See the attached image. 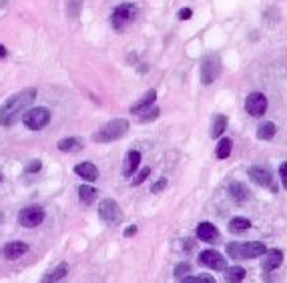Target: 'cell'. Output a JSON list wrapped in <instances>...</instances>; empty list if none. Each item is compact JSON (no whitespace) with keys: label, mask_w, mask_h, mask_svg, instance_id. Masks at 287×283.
I'll list each match as a JSON object with an SVG mask.
<instances>
[{"label":"cell","mask_w":287,"mask_h":283,"mask_svg":"<svg viewBox=\"0 0 287 283\" xmlns=\"http://www.w3.org/2000/svg\"><path fill=\"white\" fill-rule=\"evenodd\" d=\"M197 283H217L209 273H201L199 277H197Z\"/></svg>","instance_id":"34"},{"label":"cell","mask_w":287,"mask_h":283,"mask_svg":"<svg viewBox=\"0 0 287 283\" xmlns=\"http://www.w3.org/2000/svg\"><path fill=\"white\" fill-rule=\"evenodd\" d=\"M140 165V153L138 151H128L126 153V161H124V169H122V175L124 177H130Z\"/></svg>","instance_id":"17"},{"label":"cell","mask_w":287,"mask_h":283,"mask_svg":"<svg viewBox=\"0 0 287 283\" xmlns=\"http://www.w3.org/2000/svg\"><path fill=\"white\" fill-rule=\"evenodd\" d=\"M197 237H199L201 241H205V243H215V241L219 239V231H217V227L211 225V223H201V225L197 227Z\"/></svg>","instance_id":"13"},{"label":"cell","mask_w":287,"mask_h":283,"mask_svg":"<svg viewBox=\"0 0 287 283\" xmlns=\"http://www.w3.org/2000/svg\"><path fill=\"white\" fill-rule=\"evenodd\" d=\"M78 197L82 203H90L96 197V189L90 185H78Z\"/></svg>","instance_id":"26"},{"label":"cell","mask_w":287,"mask_h":283,"mask_svg":"<svg viewBox=\"0 0 287 283\" xmlns=\"http://www.w3.org/2000/svg\"><path fill=\"white\" fill-rule=\"evenodd\" d=\"M74 173L78 177H82L84 181H96L98 179V169L92 163H78L74 167Z\"/></svg>","instance_id":"15"},{"label":"cell","mask_w":287,"mask_h":283,"mask_svg":"<svg viewBox=\"0 0 287 283\" xmlns=\"http://www.w3.org/2000/svg\"><path fill=\"white\" fill-rule=\"evenodd\" d=\"M155 100H157V90H149L145 96H142L140 100H136L132 106H130V112L132 114H138V112H142L145 108H149V106H153L155 104Z\"/></svg>","instance_id":"16"},{"label":"cell","mask_w":287,"mask_h":283,"mask_svg":"<svg viewBox=\"0 0 287 283\" xmlns=\"http://www.w3.org/2000/svg\"><path fill=\"white\" fill-rule=\"evenodd\" d=\"M66 273H68V265H66V263H60V265H56L54 269H50V271L42 277L40 283H56V281H60Z\"/></svg>","instance_id":"20"},{"label":"cell","mask_w":287,"mask_h":283,"mask_svg":"<svg viewBox=\"0 0 287 283\" xmlns=\"http://www.w3.org/2000/svg\"><path fill=\"white\" fill-rule=\"evenodd\" d=\"M249 227H251V221H249V219H245V217H233V219L229 221V231H233V233L247 231Z\"/></svg>","instance_id":"24"},{"label":"cell","mask_w":287,"mask_h":283,"mask_svg":"<svg viewBox=\"0 0 287 283\" xmlns=\"http://www.w3.org/2000/svg\"><path fill=\"white\" fill-rule=\"evenodd\" d=\"M181 283H197V277H185V279H181Z\"/></svg>","instance_id":"37"},{"label":"cell","mask_w":287,"mask_h":283,"mask_svg":"<svg viewBox=\"0 0 287 283\" xmlns=\"http://www.w3.org/2000/svg\"><path fill=\"white\" fill-rule=\"evenodd\" d=\"M26 251H28V245L22 243V241H12V243H6V245L2 247V255H4L6 259H18V257H22Z\"/></svg>","instance_id":"12"},{"label":"cell","mask_w":287,"mask_h":283,"mask_svg":"<svg viewBox=\"0 0 287 283\" xmlns=\"http://www.w3.org/2000/svg\"><path fill=\"white\" fill-rule=\"evenodd\" d=\"M193 16V10L191 8H181V12H179V20H189Z\"/></svg>","instance_id":"35"},{"label":"cell","mask_w":287,"mask_h":283,"mask_svg":"<svg viewBox=\"0 0 287 283\" xmlns=\"http://www.w3.org/2000/svg\"><path fill=\"white\" fill-rule=\"evenodd\" d=\"M249 179H251L253 183L261 185V187H273V177H271V173H269L267 169H263V167H251V169H249Z\"/></svg>","instance_id":"11"},{"label":"cell","mask_w":287,"mask_h":283,"mask_svg":"<svg viewBox=\"0 0 287 283\" xmlns=\"http://www.w3.org/2000/svg\"><path fill=\"white\" fill-rule=\"evenodd\" d=\"M40 167H42L40 161H32V163L26 165V171H28V173H36V171H40Z\"/></svg>","instance_id":"33"},{"label":"cell","mask_w":287,"mask_h":283,"mask_svg":"<svg viewBox=\"0 0 287 283\" xmlns=\"http://www.w3.org/2000/svg\"><path fill=\"white\" fill-rule=\"evenodd\" d=\"M245 110H247L251 116H261V114L267 110V98H265V94H261V92H251V94L245 98Z\"/></svg>","instance_id":"10"},{"label":"cell","mask_w":287,"mask_h":283,"mask_svg":"<svg viewBox=\"0 0 287 283\" xmlns=\"http://www.w3.org/2000/svg\"><path fill=\"white\" fill-rule=\"evenodd\" d=\"M22 120H24V126H26V128H30V130H40V128H44V126L50 122V112H48V108L34 106V108H28V110L22 114Z\"/></svg>","instance_id":"5"},{"label":"cell","mask_w":287,"mask_h":283,"mask_svg":"<svg viewBox=\"0 0 287 283\" xmlns=\"http://www.w3.org/2000/svg\"><path fill=\"white\" fill-rule=\"evenodd\" d=\"M80 6H82V0H70L68 2V14L72 18H76L80 14Z\"/></svg>","instance_id":"29"},{"label":"cell","mask_w":287,"mask_h":283,"mask_svg":"<svg viewBox=\"0 0 287 283\" xmlns=\"http://www.w3.org/2000/svg\"><path fill=\"white\" fill-rule=\"evenodd\" d=\"M149 175H151V169H149V167H142V169L132 177V187H138L140 183H145Z\"/></svg>","instance_id":"28"},{"label":"cell","mask_w":287,"mask_h":283,"mask_svg":"<svg viewBox=\"0 0 287 283\" xmlns=\"http://www.w3.org/2000/svg\"><path fill=\"white\" fill-rule=\"evenodd\" d=\"M136 14H138L136 4H132V2L118 4V6L112 10V14H110V24H112V28H114L116 32H120V30H124L126 26H130V24L134 22Z\"/></svg>","instance_id":"3"},{"label":"cell","mask_w":287,"mask_h":283,"mask_svg":"<svg viewBox=\"0 0 287 283\" xmlns=\"http://www.w3.org/2000/svg\"><path fill=\"white\" fill-rule=\"evenodd\" d=\"M189 271H191V265H189V263H179L177 269H175V277H177V279H185V275H189Z\"/></svg>","instance_id":"30"},{"label":"cell","mask_w":287,"mask_h":283,"mask_svg":"<svg viewBox=\"0 0 287 283\" xmlns=\"http://www.w3.org/2000/svg\"><path fill=\"white\" fill-rule=\"evenodd\" d=\"M134 233H136V225H130V227L124 229V235H126V237H132Z\"/></svg>","instance_id":"36"},{"label":"cell","mask_w":287,"mask_h":283,"mask_svg":"<svg viewBox=\"0 0 287 283\" xmlns=\"http://www.w3.org/2000/svg\"><path fill=\"white\" fill-rule=\"evenodd\" d=\"M98 217L108 225H118L122 221V211L112 199H102L98 203Z\"/></svg>","instance_id":"6"},{"label":"cell","mask_w":287,"mask_h":283,"mask_svg":"<svg viewBox=\"0 0 287 283\" xmlns=\"http://www.w3.org/2000/svg\"><path fill=\"white\" fill-rule=\"evenodd\" d=\"M165 187H167V179H159V181L151 187V193H161Z\"/></svg>","instance_id":"31"},{"label":"cell","mask_w":287,"mask_h":283,"mask_svg":"<svg viewBox=\"0 0 287 283\" xmlns=\"http://www.w3.org/2000/svg\"><path fill=\"white\" fill-rule=\"evenodd\" d=\"M279 175H281V183H283V187H287V161L279 167Z\"/></svg>","instance_id":"32"},{"label":"cell","mask_w":287,"mask_h":283,"mask_svg":"<svg viewBox=\"0 0 287 283\" xmlns=\"http://www.w3.org/2000/svg\"><path fill=\"white\" fill-rule=\"evenodd\" d=\"M229 195H231V199L233 201H237V203H245L247 199H249V189L243 185V183H231L229 185Z\"/></svg>","instance_id":"19"},{"label":"cell","mask_w":287,"mask_h":283,"mask_svg":"<svg viewBox=\"0 0 287 283\" xmlns=\"http://www.w3.org/2000/svg\"><path fill=\"white\" fill-rule=\"evenodd\" d=\"M44 221V209L40 205H30V207H24L20 213H18V223L22 227H38L40 223Z\"/></svg>","instance_id":"8"},{"label":"cell","mask_w":287,"mask_h":283,"mask_svg":"<svg viewBox=\"0 0 287 283\" xmlns=\"http://www.w3.org/2000/svg\"><path fill=\"white\" fill-rule=\"evenodd\" d=\"M6 54H8V50H6L2 44H0V58H6Z\"/></svg>","instance_id":"38"},{"label":"cell","mask_w":287,"mask_h":283,"mask_svg":"<svg viewBox=\"0 0 287 283\" xmlns=\"http://www.w3.org/2000/svg\"><path fill=\"white\" fill-rule=\"evenodd\" d=\"M275 124L273 122H263L259 128H257V138H261V140H269V138H273V134H275Z\"/></svg>","instance_id":"25"},{"label":"cell","mask_w":287,"mask_h":283,"mask_svg":"<svg viewBox=\"0 0 287 283\" xmlns=\"http://www.w3.org/2000/svg\"><path fill=\"white\" fill-rule=\"evenodd\" d=\"M56 147H58L60 151H64V153H76V151L82 149V140H80L78 136H66V138L58 140Z\"/></svg>","instance_id":"18"},{"label":"cell","mask_w":287,"mask_h":283,"mask_svg":"<svg viewBox=\"0 0 287 283\" xmlns=\"http://www.w3.org/2000/svg\"><path fill=\"white\" fill-rule=\"evenodd\" d=\"M138 116H140V122H151V120H155L159 116V106L153 104V106L145 108L142 112H138Z\"/></svg>","instance_id":"27"},{"label":"cell","mask_w":287,"mask_h":283,"mask_svg":"<svg viewBox=\"0 0 287 283\" xmlns=\"http://www.w3.org/2000/svg\"><path fill=\"white\" fill-rule=\"evenodd\" d=\"M231 149H233V143H231V138H225L221 136L219 138V143H217V149H215V155L217 159H227L231 155Z\"/></svg>","instance_id":"23"},{"label":"cell","mask_w":287,"mask_h":283,"mask_svg":"<svg viewBox=\"0 0 287 283\" xmlns=\"http://www.w3.org/2000/svg\"><path fill=\"white\" fill-rule=\"evenodd\" d=\"M34 98H36V88H24L12 94L10 98H6L4 104L0 106V124L2 126L14 124L28 110V106H32Z\"/></svg>","instance_id":"1"},{"label":"cell","mask_w":287,"mask_h":283,"mask_svg":"<svg viewBox=\"0 0 287 283\" xmlns=\"http://www.w3.org/2000/svg\"><path fill=\"white\" fill-rule=\"evenodd\" d=\"M126 130H128V120H124V118H114V120L104 122V124L96 130L94 140H96V143H108V140H118Z\"/></svg>","instance_id":"4"},{"label":"cell","mask_w":287,"mask_h":283,"mask_svg":"<svg viewBox=\"0 0 287 283\" xmlns=\"http://www.w3.org/2000/svg\"><path fill=\"white\" fill-rule=\"evenodd\" d=\"M199 263L209 267V269H215V271H225L227 269V261L225 257L215 251V249H207V251H201L199 253Z\"/></svg>","instance_id":"9"},{"label":"cell","mask_w":287,"mask_h":283,"mask_svg":"<svg viewBox=\"0 0 287 283\" xmlns=\"http://www.w3.org/2000/svg\"><path fill=\"white\" fill-rule=\"evenodd\" d=\"M225 249L227 255L233 259H253L267 253V247L261 241H231Z\"/></svg>","instance_id":"2"},{"label":"cell","mask_w":287,"mask_h":283,"mask_svg":"<svg viewBox=\"0 0 287 283\" xmlns=\"http://www.w3.org/2000/svg\"><path fill=\"white\" fill-rule=\"evenodd\" d=\"M0 181H2V175H0Z\"/></svg>","instance_id":"39"},{"label":"cell","mask_w":287,"mask_h":283,"mask_svg":"<svg viewBox=\"0 0 287 283\" xmlns=\"http://www.w3.org/2000/svg\"><path fill=\"white\" fill-rule=\"evenodd\" d=\"M221 74V58L217 54H209L201 62V82L211 84Z\"/></svg>","instance_id":"7"},{"label":"cell","mask_w":287,"mask_h":283,"mask_svg":"<svg viewBox=\"0 0 287 283\" xmlns=\"http://www.w3.org/2000/svg\"><path fill=\"white\" fill-rule=\"evenodd\" d=\"M225 279L227 283H241L245 279V269L241 265H233L225 269Z\"/></svg>","instance_id":"22"},{"label":"cell","mask_w":287,"mask_h":283,"mask_svg":"<svg viewBox=\"0 0 287 283\" xmlns=\"http://www.w3.org/2000/svg\"><path fill=\"white\" fill-rule=\"evenodd\" d=\"M227 122H229V118L225 114H215L213 116V126H211V136L213 138H221V134L227 128Z\"/></svg>","instance_id":"21"},{"label":"cell","mask_w":287,"mask_h":283,"mask_svg":"<svg viewBox=\"0 0 287 283\" xmlns=\"http://www.w3.org/2000/svg\"><path fill=\"white\" fill-rule=\"evenodd\" d=\"M281 261H283V253H281L279 249H271V251L265 253L261 267H263L265 271H273V269H277V267L281 265Z\"/></svg>","instance_id":"14"}]
</instances>
